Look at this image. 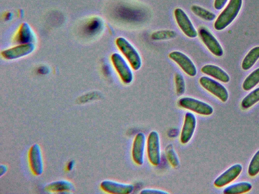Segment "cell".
<instances>
[{"label":"cell","instance_id":"1","mask_svg":"<svg viewBox=\"0 0 259 194\" xmlns=\"http://www.w3.org/2000/svg\"><path fill=\"white\" fill-rule=\"evenodd\" d=\"M242 0H230L226 8L220 13L214 23V28L221 31L228 26L238 15Z\"/></svg>","mask_w":259,"mask_h":194},{"label":"cell","instance_id":"2","mask_svg":"<svg viewBox=\"0 0 259 194\" xmlns=\"http://www.w3.org/2000/svg\"><path fill=\"white\" fill-rule=\"evenodd\" d=\"M116 44L132 68L134 70H138L142 66V60L133 45L122 37H119L116 39Z\"/></svg>","mask_w":259,"mask_h":194},{"label":"cell","instance_id":"3","mask_svg":"<svg viewBox=\"0 0 259 194\" xmlns=\"http://www.w3.org/2000/svg\"><path fill=\"white\" fill-rule=\"evenodd\" d=\"M178 103L181 108L200 115L209 116L213 112V109L210 105L192 97H183L179 100Z\"/></svg>","mask_w":259,"mask_h":194},{"label":"cell","instance_id":"4","mask_svg":"<svg viewBox=\"0 0 259 194\" xmlns=\"http://www.w3.org/2000/svg\"><path fill=\"white\" fill-rule=\"evenodd\" d=\"M146 150L148 160L154 166H158L161 161L160 142L158 133L151 131L146 141Z\"/></svg>","mask_w":259,"mask_h":194},{"label":"cell","instance_id":"5","mask_svg":"<svg viewBox=\"0 0 259 194\" xmlns=\"http://www.w3.org/2000/svg\"><path fill=\"white\" fill-rule=\"evenodd\" d=\"M199 82L205 90L219 99L222 102H226L229 98L228 90L220 82L207 76H202Z\"/></svg>","mask_w":259,"mask_h":194},{"label":"cell","instance_id":"6","mask_svg":"<svg viewBox=\"0 0 259 194\" xmlns=\"http://www.w3.org/2000/svg\"><path fill=\"white\" fill-rule=\"evenodd\" d=\"M111 59L122 81L125 84L131 83L133 80V72L124 59L119 54L114 53Z\"/></svg>","mask_w":259,"mask_h":194},{"label":"cell","instance_id":"7","mask_svg":"<svg viewBox=\"0 0 259 194\" xmlns=\"http://www.w3.org/2000/svg\"><path fill=\"white\" fill-rule=\"evenodd\" d=\"M198 34L211 54L219 57L223 56L224 51L222 46L209 30L205 27H200L198 29Z\"/></svg>","mask_w":259,"mask_h":194},{"label":"cell","instance_id":"8","mask_svg":"<svg viewBox=\"0 0 259 194\" xmlns=\"http://www.w3.org/2000/svg\"><path fill=\"white\" fill-rule=\"evenodd\" d=\"M176 22L184 34L188 37L195 38L198 32L186 13L181 8H176L174 11Z\"/></svg>","mask_w":259,"mask_h":194},{"label":"cell","instance_id":"9","mask_svg":"<svg viewBox=\"0 0 259 194\" xmlns=\"http://www.w3.org/2000/svg\"><path fill=\"white\" fill-rule=\"evenodd\" d=\"M168 57L175 62L188 75L194 77L197 74L196 67L192 61L185 54L179 51H173Z\"/></svg>","mask_w":259,"mask_h":194},{"label":"cell","instance_id":"10","mask_svg":"<svg viewBox=\"0 0 259 194\" xmlns=\"http://www.w3.org/2000/svg\"><path fill=\"white\" fill-rule=\"evenodd\" d=\"M146 141V136L143 132L138 133L134 139L132 156L134 162L138 165L144 163Z\"/></svg>","mask_w":259,"mask_h":194},{"label":"cell","instance_id":"11","mask_svg":"<svg viewBox=\"0 0 259 194\" xmlns=\"http://www.w3.org/2000/svg\"><path fill=\"white\" fill-rule=\"evenodd\" d=\"M197 124L195 115L190 112H187L184 117L183 125L181 129L180 139L182 144L187 143L192 138Z\"/></svg>","mask_w":259,"mask_h":194},{"label":"cell","instance_id":"12","mask_svg":"<svg viewBox=\"0 0 259 194\" xmlns=\"http://www.w3.org/2000/svg\"><path fill=\"white\" fill-rule=\"evenodd\" d=\"M101 188L106 192L113 194H129L134 189V186L132 184L120 183L111 180L103 181L101 183Z\"/></svg>","mask_w":259,"mask_h":194},{"label":"cell","instance_id":"13","mask_svg":"<svg viewBox=\"0 0 259 194\" xmlns=\"http://www.w3.org/2000/svg\"><path fill=\"white\" fill-rule=\"evenodd\" d=\"M242 166L240 164L233 165L219 176L214 181V185L217 187L225 186L235 180L240 174Z\"/></svg>","mask_w":259,"mask_h":194},{"label":"cell","instance_id":"14","mask_svg":"<svg viewBox=\"0 0 259 194\" xmlns=\"http://www.w3.org/2000/svg\"><path fill=\"white\" fill-rule=\"evenodd\" d=\"M34 46L31 43H23L2 52V56L5 59L12 60L25 56L31 53Z\"/></svg>","mask_w":259,"mask_h":194},{"label":"cell","instance_id":"15","mask_svg":"<svg viewBox=\"0 0 259 194\" xmlns=\"http://www.w3.org/2000/svg\"><path fill=\"white\" fill-rule=\"evenodd\" d=\"M31 169L35 175H39L42 171V161L41 151L37 145L31 147L29 154Z\"/></svg>","mask_w":259,"mask_h":194},{"label":"cell","instance_id":"16","mask_svg":"<svg viewBox=\"0 0 259 194\" xmlns=\"http://www.w3.org/2000/svg\"><path fill=\"white\" fill-rule=\"evenodd\" d=\"M201 71L203 73L224 83L228 82L230 79L229 75L224 70L214 65H205L201 68Z\"/></svg>","mask_w":259,"mask_h":194},{"label":"cell","instance_id":"17","mask_svg":"<svg viewBox=\"0 0 259 194\" xmlns=\"http://www.w3.org/2000/svg\"><path fill=\"white\" fill-rule=\"evenodd\" d=\"M259 59V46L251 48L245 56L241 63V68L244 70L250 69Z\"/></svg>","mask_w":259,"mask_h":194},{"label":"cell","instance_id":"18","mask_svg":"<svg viewBox=\"0 0 259 194\" xmlns=\"http://www.w3.org/2000/svg\"><path fill=\"white\" fill-rule=\"evenodd\" d=\"M252 188V184L246 181H242L231 184L224 189L225 194H239L247 192Z\"/></svg>","mask_w":259,"mask_h":194},{"label":"cell","instance_id":"19","mask_svg":"<svg viewBox=\"0 0 259 194\" xmlns=\"http://www.w3.org/2000/svg\"><path fill=\"white\" fill-rule=\"evenodd\" d=\"M17 36V41L22 44L31 43L34 39L32 30L25 23L21 26Z\"/></svg>","mask_w":259,"mask_h":194},{"label":"cell","instance_id":"20","mask_svg":"<svg viewBox=\"0 0 259 194\" xmlns=\"http://www.w3.org/2000/svg\"><path fill=\"white\" fill-rule=\"evenodd\" d=\"M259 101V87H257L245 96L242 100L241 107L243 110L250 108Z\"/></svg>","mask_w":259,"mask_h":194},{"label":"cell","instance_id":"21","mask_svg":"<svg viewBox=\"0 0 259 194\" xmlns=\"http://www.w3.org/2000/svg\"><path fill=\"white\" fill-rule=\"evenodd\" d=\"M259 83V68L252 71L244 80L242 88L248 91L254 87Z\"/></svg>","mask_w":259,"mask_h":194},{"label":"cell","instance_id":"22","mask_svg":"<svg viewBox=\"0 0 259 194\" xmlns=\"http://www.w3.org/2000/svg\"><path fill=\"white\" fill-rule=\"evenodd\" d=\"M191 10L196 16L205 21H211L216 17L213 13L197 5L192 6Z\"/></svg>","mask_w":259,"mask_h":194},{"label":"cell","instance_id":"23","mask_svg":"<svg viewBox=\"0 0 259 194\" xmlns=\"http://www.w3.org/2000/svg\"><path fill=\"white\" fill-rule=\"evenodd\" d=\"M165 152L166 158L170 164L175 168L178 167L180 165V160L171 143L166 146Z\"/></svg>","mask_w":259,"mask_h":194},{"label":"cell","instance_id":"24","mask_svg":"<svg viewBox=\"0 0 259 194\" xmlns=\"http://www.w3.org/2000/svg\"><path fill=\"white\" fill-rule=\"evenodd\" d=\"M102 27L101 21L97 18H94L85 25L84 31L88 35H94L101 30Z\"/></svg>","mask_w":259,"mask_h":194},{"label":"cell","instance_id":"25","mask_svg":"<svg viewBox=\"0 0 259 194\" xmlns=\"http://www.w3.org/2000/svg\"><path fill=\"white\" fill-rule=\"evenodd\" d=\"M259 173V150L252 158L248 168V174L250 176L253 177Z\"/></svg>","mask_w":259,"mask_h":194},{"label":"cell","instance_id":"26","mask_svg":"<svg viewBox=\"0 0 259 194\" xmlns=\"http://www.w3.org/2000/svg\"><path fill=\"white\" fill-rule=\"evenodd\" d=\"M176 89L178 95L183 94L185 91V82L183 75L177 73L175 77Z\"/></svg>","mask_w":259,"mask_h":194},{"label":"cell","instance_id":"27","mask_svg":"<svg viewBox=\"0 0 259 194\" xmlns=\"http://www.w3.org/2000/svg\"><path fill=\"white\" fill-rule=\"evenodd\" d=\"M176 34L172 31H161L155 32L151 35V37L154 40L164 39L175 37Z\"/></svg>","mask_w":259,"mask_h":194},{"label":"cell","instance_id":"28","mask_svg":"<svg viewBox=\"0 0 259 194\" xmlns=\"http://www.w3.org/2000/svg\"><path fill=\"white\" fill-rule=\"evenodd\" d=\"M71 187V184L68 181H63L52 183L49 186L51 190L62 191L67 190Z\"/></svg>","mask_w":259,"mask_h":194},{"label":"cell","instance_id":"29","mask_svg":"<svg viewBox=\"0 0 259 194\" xmlns=\"http://www.w3.org/2000/svg\"><path fill=\"white\" fill-rule=\"evenodd\" d=\"M140 193L142 194H167L168 192L164 190L155 188H145L141 190Z\"/></svg>","mask_w":259,"mask_h":194},{"label":"cell","instance_id":"30","mask_svg":"<svg viewBox=\"0 0 259 194\" xmlns=\"http://www.w3.org/2000/svg\"><path fill=\"white\" fill-rule=\"evenodd\" d=\"M228 0H214L213 6L215 10H221L226 5Z\"/></svg>","mask_w":259,"mask_h":194},{"label":"cell","instance_id":"31","mask_svg":"<svg viewBox=\"0 0 259 194\" xmlns=\"http://www.w3.org/2000/svg\"><path fill=\"white\" fill-rule=\"evenodd\" d=\"M73 167V162L70 161L67 165V169L68 170H71Z\"/></svg>","mask_w":259,"mask_h":194}]
</instances>
